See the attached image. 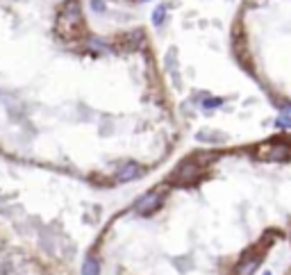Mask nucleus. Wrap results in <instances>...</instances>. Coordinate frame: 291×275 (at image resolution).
<instances>
[{"label": "nucleus", "instance_id": "1", "mask_svg": "<svg viewBox=\"0 0 291 275\" xmlns=\"http://www.w3.org/2000/svg\"><path fill=\"white\" fill-rule=\"evenodd\" d=\"M159 202H162V191L159 189H153V191H148V194H143L139 200L135 202V209L139 212L141 216H148V214H153L157 207H159Z\"/></svg>", "mask_w": 291, "mask_h": 275}, {"label": "nucleus", "instance_id": "2", "mask_svg": "<svg viewBox=\"0 0 291 275\" xmlns=\"http://www.w3.org/2000/svg\"><path fill=\"white\" fill-rule=\"evenodd\" d=\"M141 175V168H139V164H135V162H127V164H123L119 171H116V182H132V180H137Z\"/></svg>", "mask_w": 291, "mask_h": 275}, {"label": "nucleus", "instance_id": "3", "mask_svg": "<svg viewBox=\"0 0 291 275\" xmlns=\"http://www.w3.org/2000/svg\"><path fill=\"white\" fill-rule=\"evenodd\" d=\"M260 264H261V255H257V257H248V260L244 257V260L237 264V275H253Z\"/></svg>", "mask_w": 291, "mask_h": 275}, {"label": "nucleus", "instance_id": "4", "mask_svg": "<svg viewBox=\"0 0 291 275\" xmlns=\"http://www.w3.org/2000/svg\"><path fill=\"white\" fill-rule=\"evenodd\" d=\"M100 271H103V264H100V260H98L93 253L87 255V257H84V261H82V275H100Z\"/></svg>", "mask_w": 291, "mask_h": 275}, {"label": "nucleus", "instance_id": "5", "mask_svg": "<svg viewBox=\"0 0 291 275\" xmlns=\"http://www.w3.org/2000/svg\"><path fill=\"white\" fill-rule=\"evenodd\" d=\"M287 155H289L287 148H273V153H264L261 159H264V162H282Z\"/></svg>", "mask_w": 291, "mask_h": 275}, {"label": "nucleus", "instance_id": "6", "mask_svg": "<svg viewBox=\"0 0 291 275\" xmlns=\"http://www.w3.org/2000/svg\"><path fill=\"white\" fill-rule=\"evenodd\" d=\"M164 18H166V5H159V7L153 12V23H155V25H162Z\"/></svg>", "mask_w": 291, "mask_h": 275}, {"label": "nucleus", "instance_id": "7", "mask_svg": "<svg viewBox=\"0 0 291 275\" xmlns=\"http://www.w3.org/2000/svg\"><path fill=\"white\" fill-rule=\"evenodd\" d=\"M277 127H291V116H287V114H280L276 121Z\"/></svg>", "mask_w": 291, "mask_h": 275}, {"label": "nucleus", "instance_id": "8", "mask_svg": "<svg viewBox=\"0 0 291 275\" xmlns=\"http://www.w3.org/2000/svg\"><path fill=\"white\" fill-rule=\"evenodd\" d=\"M218 105H221L218 98H214V100H205V107H218Z\"/></svg>", "mask_w": 291, "mask_h": 275}]
</instances>
